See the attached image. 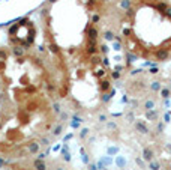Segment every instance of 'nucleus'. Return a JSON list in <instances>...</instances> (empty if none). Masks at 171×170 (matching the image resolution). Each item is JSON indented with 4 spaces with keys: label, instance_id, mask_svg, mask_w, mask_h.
I'll return each instance as SVG.
<instances>
[{
    "label": "nucleus",
    "instance_id": "f03ea898",
    "mask_svg": "<svg viewBox=\"0 0 171 170\" xmlns=\"http://www.w3.org/2000/svg\"><path fill=\"white\" fill-rule=\"evenodd\" d=\"M45 0H0V5H5V6H11L14 8L15 11H30V9H35L38 8L39 5H42Z\"/></svg>",
    "mask_w": 171,
    "mask_h": 170
},
{
    "label": "nucleus",
    "instance_id": "f257e3e1",
    "mask_svg": "<svg viewBox=\"0 0 171 170\" xmlns=\"http://www.w3.org/2000/svg\"><path fill=\"white\" fill-rule=\"evenodd\" d=\"M125 47L134 57L165 62L171 57L170 0H119Z\"/></svg>",
    "mask_w": 171,
    "mask_h": 170
}]
</instances>
